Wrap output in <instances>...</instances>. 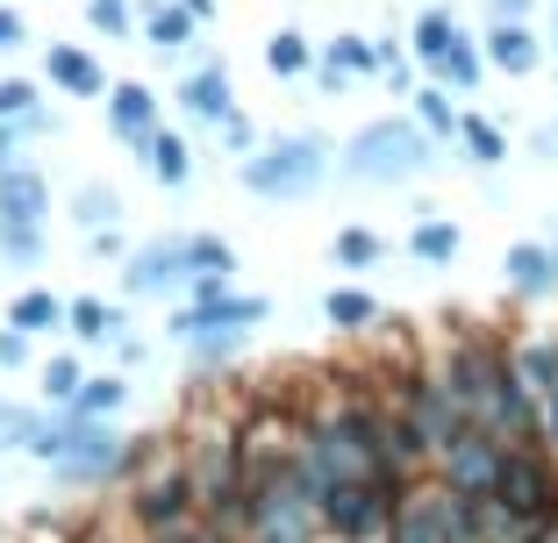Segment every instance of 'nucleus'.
<instances>
[{
	"instance_id": "obj_1",
	"label": "nucleus",
	"mask_w": 558,
	"mask_h": 543,
	"mask_svg": "<svg viewBox=\"0 0 558 543\" xmlns=\"http://www.w3.org/2000/svg\"><path fill=\"white\" fill-rule=\"evenodd\" d=\"M359 158H365V172H415L423 165V144L409 129H373L359 144Z\"/></svg>"
},
{
	"instance_id": "obj_2",
	"label": "nucleus",
	"mask_w": 558,
	"mask_h": 543,
	"mask_svg": "<svg viewBox=\"0 0 558 543\" xmlns=\"http://www.w3.org/2000/svg\"><path fill=\"white\" fill-rule=\"evenodd\" d=\"M279 165H251V186H308L315 180V144H287V150H272Z\"/></svg>"
},
{
	"instance_id": "obj_3",
	"label": "nucleus",
	"mask_w": 558,
	"mask_h": 543,
	"mask_svg": "<svg viewBox=\"0 0 558 543\" xmlns=\"http://www.w3.org/2000/svg\"><path fill=\"white\" fill-rule=\"evenodd\" d=\"M487 50H494V65H509V72H530V65H537L530 36H523V29H509V22H501V29L487 36Z\"/></svg>"
},
{
	"instance_id": "obj_4",
	"label": "nucleus",
	"mask_w": 558,
	"mask_h": 543,
	"mask_svg": "<svg viewBox=\"0 0 558 543\" xmlns=\"http://www.w3.org/2000/svg\"><path fill=\"white\" fill-rule=\"evenodd\" d=\"M50 72H58V79H65V86H80V94H94V86H100V72L86 65L80 50H50Z\"/></svg>"
},
{
	"instance_id": "obj_5",
	"label": "nucleus",
	"mask_w": 558,
	"mask_h": 543,
	"mask_svg": "<svg viewBox=\"0 0 558 543\" xmlns=\"http://www.w3.org/2000/svg\"><path fill=\"white\" fill-rule=\"evenodd\" d=\"M150 165H158V180L180 186L186 180V144H180V136H158V144H150Z\"/></svg>"
},
{
	"instance_id": "obj_6",
	"label": "nucleus",
	"mask_w": 558,
	"mask_h": 543,
	"mask_svg": "<svg viewBox=\"0 0 558 543\" xmlns=\"http://www.w3.org/2000/svg\"><path fill=\"white\" fill-rule=\"evenodd\" d=\"M194 108L201 115H222V108H230V79H222V72H201L194 79Z\"/></svg>"
},
{
	"instance_id": "obj_7",
	"label": "nucleus",
	"mask_w": 558,
	"mask_h": 543,
	"mask_svg": "<svg viewBox=\"0 0 558 543\" xmlns=\"http://www.w3.org/2000/svg\"><path fill=\"white\" fill-rule=\"evenodd\" d=\"M116 122H122V129H144V122H150V94H144V86H122V94H116Z\"/></svg>"
},
{
	"instance_id": "obj_8",
	"label": "nucleus",
	"mask_w": 558,
	"mask_h": 543,
	"mask_svg": "<svg viewBox=\"0 0 558 543\" xmlns=\"http://www.w3.org/2000/svg\"><path fill=\"white\" fill-rule=\"evenodd\" d=\"M415 44H423V58H444V50L459 44V29H451L444 15H423V29H415Z\"/></svg>"
},
{
	"instance_id": "obj_9",
	"label": "nucleus",
	"mask_w": 558,
	"mask_h": 543,
	"mask_svg": "<svg viewBox=\"0 0 558 543\" xmlns=\"http://www.w3.org/2000/svg\"><path fill=\"white\" fill-rule=\"evenodd\" d=\"M36 200H44V194H36V180H8V186H0V208L15 214V222H29Z\"/></svg>"
},
{
	"instance_id": "obj_10",
	"label": "nucleus",
	"mask_w": 558,
	"mask_h": 543,
	"mask_svg": "<svg viewBox=\"0 0 558 543\" xmlns=\"http://www.w3.org/2000/svg\"><path fill=\"white\" fill-rule=\"evenodd\" d=\"M509 272H515V286H544L551 280V258H544V250H515Z\"/></svg>"
},
{
	"instance_id": "obj_11",
	"label": "nucleus",
	"mask_w": 558,
	"mask_h": 543,
	"mask_svg": "<svg viewBox=\"0 0 558 543\" xmlns=\"http://www.w3.org/2000/svg\"><path fill=\"white\" fill-rule=\"evenodd\" d=\"M265 65H272V72H301V65H308V50H301V36H272V50H265Z\"/></svg>"
},
{
	"instance_id": "obj_12",
	"label": "nucleus",
	"mask_w": 558,
	"mask_h": 543,
	"mask_svg": "<svg viewBox=\"0 0 558 543\" xmlns=\"http://www.w3.org/2000/svg\"><path fill=\"white\" fill-rule=\"evenodd\" d=\"M186 29L194 22L180 15V8H158V22H150V36H158V50H172V44H186Z\"/></svg>"
},
{
	"instance_id": "obj_13",
	"label": "nucleus",
	"mask_w": 558,
	"mask_h": 543,
	"mask_svg": "<svg viewBox=\"0 0 558 543\" xmlns=\"http://www.w3.org/2000/svg\"><path fill=\"white\" fill-rule=\"evenodd\" d=\"M15 322H22V330H44V322H58V300H50V294L15 300Z\"/></svg>"
},
{
	"instance_id": "obj_14",
	"label": "nucleus",
	"mask_w": 558,
	"mask_h": 543,
	"mask_svg": "<svg viewBox=\"0 0 558 543\" xmlns=\"http://www.w3.org/2000/svg\"><path fill=\"white\" fill-rule=\"evenodd\" d=\"M437 65H444V72H451V79H459V86H473V79H480V65H473V50H459V44L444 50Z\"/></svg>"
},
{
	"instance_id": "obj_15",
	"label": "nucleus",
	"mask_w": 558,
	"mask_h": 543,
	"mask_svg": "<svg viewBox=\"0 0 558 543\" xmlns=\"http://www.w3.org/2000/svg\"><path fill=\"white\" fill-rule=\"evenodd\" d=\"M415 250H423V258H444V250H459V236L444 230V222H429V230L415 236Z\"/></svg>"
},
{
	"instance_id": "obj_16",
	"label": "nucleus",
	"mask_w": 558,
	"mask_h": 543,
	"mask_svg": "<svg viewBox=\"0 0 558 543\" xmlns=\"http://www.w3.org/2000/svg\"><path fill=\"white\" fill-rule=\"evenodd\" d=\"M329 314H337V322H365L373 300H365V294H329Z\"/></svg>"
},
{
	"instance_id": "obj_17",
	"label": "nucleus",
	"mask_w": 558,
	"mask_h": 543,
	"mask_svg": "<svg viewBox=\"0 0 558 543\" xmlns=\"http://www.w3.org/2000/svg\"><path fill=\"white\" fill-rule=\"evenodd\" d=\"M22 108H29V86L8 79V86H0V115H22Z\"/></svg>"
},
{
	"instance_id": "obj_18",
	"label": "nucleus",
	"mask_w": 558,
	"mask_h": 543,
	"mask_svg": "<svg viewBox=\"0 0 558 543\" xmlns=\"http://www.w3.org/2000/svg\"><path fill=\"white\" fill-rule=\"evenodd\" d=\"M337 65H344V72H365V65H373V50H359V44L344 36V44H337Z\"/></svg>"
},
{
	"instance_id": "obj_19",
	"label": "nucleus",
	"mask_w": 558,
	"mask_h": 543,
	"mask_svg": "<svg viewBox=\"0 0 558 543\" xmlns=\"http://www.w3.org/2000/svg\"><path fill=\"white\" fill-rule=\"evenodd\" d=\"M72 322H80V336H100V322H108V314H100L94 300H80V308H72Z\"/></svg>"
},
{
	"instance_id": "obj_20",
	"label": "nucleus",
	"mask_w": 558,
	"mask_h": 543,
	"mask_svg": "<svg viewBox=\"0 0 558 543\" xmlns=\"http://www.w3.org/2000/svg\"><path fill=\"white\" fill-rule=\"evenodd\" d=\"M465 136H473V150H480V158H487V165H494V158H501V136H494V129H480V122H473V129H465Z\"/></svg>"
},
{
	"instance_id": "obj_21",
	"label": "nucleus",
	"mask_w": 558,
	"mask_h": 543,
	"mask_svg": "<svg viewBox=\"0 0 558 543\" xmlns=\"http://www.w3.org/2000/svg\"><path fill=\"white\" fill-rule=\"evenodd\" d=\"M423 115H429V122L444 129V122H451V100H444V94H423Z\"/></svg>"
},
{
	"instance_id": "obj_22",
	"label": "nucleus",
	"mask_w": 558,
	"mask_h": 543,
	"mask_svg": "<svg viewBox=\"0 0 558 543\" xmlns=\"http://www.w3.org/2000/svg\"><path fill=\"white\" fill-rule=\"evenodd\" d=\"M94 22H100V29H122V8H116V0H94Z\"/></svg>"
},
{
	"instance_id": "obj_23",
	"label": "nucleus",
	"mask_w": 558,
	"mask_h": 543,
	"mask_svg": "<svg viewBox=\"0 0 558 543\" xmlns=\"http://www.w3.org/2000/svg\"><path fill=\"white\" fill-rule=\"evenodd\" d=\"M15 36H22V22H15V15H0V50L15 44Z\"/></svg>"
},
{
	"instance_id": "obj_24",
	"label": "nucleus",
	"mask_w": 558,
	"mask_h": 543,
	"mask_svg": "<svg viewBox=\"0 0 558 543\" xmlns=\"http://www.w3.org/2000/svg\"><path fill=\"white\" fill-rule=\"evenodd\" d=\"M501 8H530V0H501Z\"/></svg>"
}]
</instances>
